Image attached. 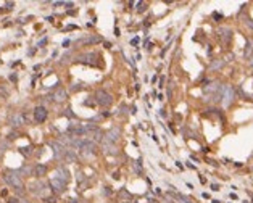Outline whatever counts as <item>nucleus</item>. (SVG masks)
Here are the masks:
<instances>
[{
  "label": "nucleus",
  "instance_id": "nucleus-1",
  "mask_svg": "<svg viewBox=\"0 0 253 203\" xmlns=\"http://www.w3.org/2000/svg\"><path fill=\"white\" fill-rule=\"evenodd\" d=\"M3 179L5 182H8L11 187H13L15 190H18V192H23V181H21V176L18 171H7L3 174Z\"/></svg>",
  "mask_w": 253,
  "mask_h": 203
},
{
  "label": "nucleus",
  "instance_id": "nucleus-2",
  "mask_svg": "<svg viewBox=\"0 0 253 203\" xmlns=\"http://www.w3.org/2000/svg\"><path fill=\"white\" fill-rule=\"evenodd\" d=\"M95 97H97V103L100 106H103V108H107V106H110L111 103H113V98H111L110 94H107L105 90H98L97 94H95Z\"/></svg>",
  "mask_w": 253,
  "mask_h": 203
},
{
  "label": "nucleus",
  "instance_id": "nucleus-3",
  "mask_svg": "<svg viewBox=\"0 0 253 203\" xmlns=\"http://www.w3.org/2000/svg\"><path fill=\"white\" fill-rule=\"evenodd\" d=\"M95 58H97V53H82V55L77 56V63H84V65H89V66H95L97 65V61H95Z\"/></svg>",
  "mask_w": 253,
  "mask_h": 203
},
{
  "label": "nucleus",
  "instance_id": "nucleus-4",
  "mask_svg": "<svg viewBox=\"0 0 253 203\" xmlns=\"http://www.w3.org/2000/svg\"><path fill=\"white\" fill-rule=\"evenodd\" d=\"M77 147H79V150H81L82 155H90V153L95 152V145H94V142H90V140H81V142H77Z\"/></svg>",
  "mask_w": 253,
  "mask_h": 203
},
{
  "label": "nucleus",
  "instance_id": "nucleus-5",
  "mask_svg": "<svg viewBox=\"0 0 253 203\" xmlns=\"http://www.w3.org/2000/svg\"><path fill=\"white\" fill-rule=\"evenodd\" d=\"M49 113H47V108L45 106H36L34 108V119L36 123H44L45 119H47Z\"/></svg>",
  "mask_w": 253,
  "mask_h": 203
},
{
  "label": "nucleus",
  "instance_id": "nucleus-6",
  "mask_svg": "<svg viewBox=\"0 0 253 203\" xmlns=\"http://www.w3.org/2000/svg\"><path fill=\"white\" fill-rule=\"evenodd\" d=\"M50 186H52V189H53V192H55V193H63V192H65V189H66V182L53 177L52 181H50Z\"/></svg>",
  "mask_w": 253,
  "mask_h": 203
},
{
  "label": "nucleus",
  "instance_id": "nucleus-7",
  "mask_svg": "<svg viewBox=\"0 0 253 203\" xmlns=\"http://www.w3.org/2000/svg\"><path fill=\"white\" fill-rule=\"evenodd\" d=\"M221 92L224 94V95H222V98H224V105H229V103L234 100V97H236V92H234L232 87H222Z\"/></svg>",
  "mask_w": 253,
  "mask_h": 203
},
{
  "label": "nucleus",
  "instance_id": "nucleus-8",
  "mask_svg": "<svg viewBox=\"0 0 253 203\" xmlns=\"http://www.w3.org/2000/svg\"><path fill=\"white\" fill-rule=\"evenodd\" d=\"M119 139V129L118 127H114V129H111L110 132L105 134V142H108V144H116Z\"/></svg>",
  "mask_w": 253,
  "mask_h": 203
},
{
  "label": "nucleus",
  "instance_id": "nucleus-9",
  "mask_svg": "<svg viewBox=\"0 0 253 203\" xmlns=\"http://www.w3.org/2000/svg\"><path fill=\"white\" fill-rule=\"evenodd\" d=\"M10 123H11V126H23L24 124V116L21 113H15L10 118Z\"/></svg>",
  "mask_w": 253,
  "mask_h": 203
},
{
  "label": "nucleus",
  "instance_id": "nucleus-10",
  "mask_svg": "<svg viewBox=\"0 0 253 203\" xmlns=\"http://www.w3.org/2000/svg\"><path fill=\"white\" fill-rule=\"evenodd\" d=\"M218 34H219V37H221L224 42H229V40L232 39V31H231L229 28H221L218 31Z\"/></svg>",
  "mask_w": 253,
  "mask_h": 203
},
{
  "label": "nucleus",
  "instance_id": "nucleus-11",
  "mask_svg": "<svg viewBox=\"0 0 253 203\" xmlns=\"http://www.w3.org/2000/svg\"><path fill=\"white\" fill-rule=\"evenodd\" d=\"M56 179H60V181H63V182H68L70 181V172H68V169L66 168H58L56 169V176H55Z\"/></svg>",
  "mask_w": 253,
  "mask_h": 203
},
{
  "label": "nucleus",
  "instance_id": "nucleus-12",
  "mask_svg": "<svg viewBox=\"0 0 253 203\" xmlns=\"http://www.w3.org/2000/svg\"><path fill=\"white\" fill-rule=\"evenodd\" d=\"M47 171H49L47 166L39 163V165H36V168H34V176H37V177H44V176L47 174Z\"/></svg>",
  "mask_w": 253,
  "mask_h": 203
},
{
  "label": "nucleus",
  "instance_id": "nucleus-13",
  "mask_svg": "<svg viewBox=\"0 0 253 203\" xmlns=\"http://www.w3.org/2000/svg\"><path fill=\"white\" fill-rule=\"evenodd\" d=\"M66 97H68V94H66L65 89H58V90L53 94V100H56V101H65Z\"/></svg>",
  "mask_w": 253,
  "mask_h": 203
},
{
  "label": "nucleus",
  "instance_id": "nucleus-14",
  "mask_svg": "<svg viewBox=\"0 0 253 203\" xmlns=\"http://www.w3.org/2000/svg\"><path fill=\"white\" fill-rule=\"evenodd\" d=\"M52 147H53V152H55V156H63L65 155V148H63V145H60L58 142H52Z\"/></svg>",
  "mask_w": 253,
  "mask_h": 203
},
{
  "label": "nucleus",
  "instance_id": "nucleus-15",
  "mask_svg": "<svg viewBox=\"0 0 253 203\" xmlns=\"http://www.w3.org/2000/svg\"><path fill=\"white\" fill-rule=\"evenodd\" d=\"M253 52V42L252 40H247V45H245V52H243V55H245V58H248L250 55H252Z\"/></svg>",
  "mask_w": 253,
  "mask_h": 203
},
{
  "label": "nucleus",
  "instance_id": "nucleus-16",
  "mask_svg": "<svg viewBox=\"0 0 253 203\" xmlns=\"http://www.w3.org/2000/svg\"><path fill=\"white\" fill-rule=\"evenodd\" d=\"M103 148H105V152H107V153H111V155L116 153V147H114V144H108V142H105Z\"/></svg>",
  "mask_w": 253,
  "mask_h": 203
},
{
  "label": "nucleus",
  "instance_id": "nucleus-17",
  "mask_svg": "<svg viewBox=\"0 0 253 203\" xmlns=\"http://www.w3.org/2000/svg\"><path fill=\"white\" fill-rule=\"evenodd\" d=\"M65 158H66L68 161H76V155H74L71 150H66V152H65Z\"/></svg>",
  "mask_w": 253,
  "mask_h": 203
},
{
  "label": "nucleus",
  "instance_id": "nucleus-18",
  "mask_svg": "<svg viewBox=\"0 0 253 203\" xmlns=\"http://www.w3.org/2000/svg\"><path fill=\"white\" fill-rule=\"evenodd\" d=\"M98 42H102V37H90L84 40V44H98Z\"/></svg>",
  "mask_w": 253,
  "mask_h": 203
},
{
  "label": "nucleus",
  "instance_id": "nucleus-19",
  "mask_svg": "<svg viewBox=\"0 0 253 203\" xmlns=\"http://www.w3.org/2000/svg\"><path fill=\"white\" fill-rule=\"evenodd\" d=\"M20 153H23L24 156L31 155V147H21V148H20Z\"/></svg>",
  "mask_w": 253,
  "mask_h": 203
},
{
  "label": "nucleus",
  "instance_id": "nucleus-20",
  "mask_svg": "<svg viewBox=\"0 0 253 203\" xmlns=\"http://www.w3.org/2000/svg\"><path fill=\"white\" fill-rule=\"evenodd\" d=\"M111 193H113V190H111V187H110V186H105V187H103V195L110 197Z\"/></svg>",
  "mask_w": 253,
  "mask_h": 203
},
{
  "label": "nucleus",
  "instance_id": "nucleus-21",
  "mask_svg": "<svg viewBox=\"0 0 253 203\" xmlns=\"http://www.w3.org/2000/svg\"><path fill=\"white\" fill-rule=\"evenodd\" d=\"M213 18H215L216 21H219V19H222V15L218 13V11H215V13H213Z\"/></svg>",
  "mask_w": 253,
  "mask_h": 203
},
{
  "label": "nucleus",
  "instance_id": "nucleus-22",
  "mask_svg": "<svg viewBox=\"0 0 253 203\" xmlns=\"http://www.w3.org/2000/svg\"><path fill=\"white\" fill-rule=\"evenodd\" d=\"M221 66H222V61H218V63L211 65V70H216V68H221Z\"/></svg>",
  "mask_w": 253,
  "mask_h": 203
},
{
  "label": "nucleus",
  "instance_id": "nucleus-23",
  "mask_svg": "<svg viewBox=\"0 0 253 203\" xmlns=\"http://www.w3.org/2000/svg\"><path fill=\"white\" fill-rule=\"evenodd\" d=\"M63 115H65V116H70V118H74V115L71 113V110H70V108L65 110V113H63Z\"/></svg>",
  "mask_w": 253,
  "mask_h": 203
},
{
  "label": "nucleus",
  "instance_id": "nucleus-24",
  "mask_svg": "<svg viewBox=\"0 0 253 203\" xmlns=\"http://www.w3.org/2000/svg\"><path fill=\"white\" fill-rule=\"evenodd\" d=\"M131 44H132V45H137V44H139V37H134L131 40Z\"/></svg>",
  "mask_w": 253,
  "mask_h": 203
},
{
  "label": "nucleus",
  "instance_id": "nucleus-25",
  "mask_svg": "<svg viewBox=\"0 0 253 203\" xmlns=\"http://www.w3.org/2000/svg\"><path fill=\"white\" fill-rule=\"evenodd\" d=\"M45 202L47 203H55V198H53V197H49V198H45Z\"/></svg>",
  "mask_w": 253,
  "mask_h": 203
},
{
  "label": "nucleus",
  "instance_id": "nucleus-26",
  "mask_svg": "<svg viewBox=\"0 0 253 203\" xmlns=\"http://www.w3.org/2000/svg\"><path fill=\"white\" fill-rule=\"evenodd\" d=\"M10 81H13V82H16V81H18V76H16V74H11V76H10Z\"/></svg>",
  "mask_w": 253,
  "mask_h": 203
},
{
  "label": "nucleus",
  "instance_id": "nucleus-27",
  "mask_svg": "<svg viewBox=\"0 0 253 203\" xmlns=\"http://www.w3.org/2000/svg\"><path fill=\"white\" fill-rule=\"evenodd\" d=\"M103 45H105V49H111V42H107V40H105Z\"/></svg>",
  "mask_w": 253,
  "mask_h": 203
},
{
  "label": "nucleus",
  "instance_id": "nucleus-28",
  "mask_svg": "<svg viewBox=\"0 0 253 203\" xmlns=\"http://www.w3.org/2000/svg\"><path fill=\"white\" fill-rule=\"evenodd\" d=\"M47 44V39H42L40 42H39V47H42V45H45Z\"/></svg>",
  "mask_w": 253,
  "mask_h": 203
},
{
  "label": "nucleus",
  "instance_id": "nucleus-29",
  "mask_svg": "<svg viewBox=\"0 0 253 203\" xmlns=\"http://www.w3.org/2000/svg\"><path fill=\"white\" fill-rule=\"evenodd\" d=\"M11 7H13V2H7V10H11Z\"/></svg>",
  "mask_w": 253,
  "mask_h": 203
},
{
  "label": "nucleus",
  "instance_id": "nucleus-30",
  "mask_svg": "<svg viewBox=\"0 0 253 203\" xmlns=\"http://www.w3.org/2000/svg\"><path fill=\"white\" fill-rule=\"evenodd\" d=\"M211 189L215 190V192H218V190H219V186H216V184H213V186H211Z\"/></svg>",
  "mask_w": 253,
  "mask_h": 203
},
{
  "label": "nucleus",
  "instance_id": "nucleus-31",
  "mask_svg": "<svg viewBox=\"0 0 253 203\" xmlns=\"http://www.w3.org/2000/svg\"><path fill=\"white\" fill-rule=\"evenodd\" d=\"M8 203H20V200H16V198H10V200H8Z\"/></svg>",
  "mask_w": 253,
  "mask_h": 203
},
{
  "label": "nucleus",
  "instance_id": "nucleus-32",
  "mask_svg": "<svg viewBox=\"0 0 253 203\" xmlns=\"http://www.w3.org/2000/svg\"><path fill=\"white\" fill-rule=\"evenodd\" d=\"M119 34H121V32H119V29L114 28V35H116V37H119Z\"/></svg>",
  "mask_w": 253,
  "mask_h": 203
},
{
  "label": "nucleus",
  "instance_id": "nucleus-33",
  "mask_svg": "<svg viewBox=\"0 0 253 203\" xmlns=\"http://www.w3.org/2000/svg\"><path fill=\"white\" fill-rule=\"evenodd\" d=\"M68 45H70V40H68V39H66V40H63V47H68Z\"/></svg>",
  "mask_w": 253,
  "mask_h": 203
},
{
  "label": "nucleus",
  "instance_id": "nucleus-34",
  "mask_svg": "<svg viewBox=\"0 0 253 203\" xmlns=\"http://www.w3.org/2000/svg\"><path fill=\"white\" fill-rule=\"evenodd\" d=\"M119 176H121L119 172H114V174H113V179H119Z\"/></svg>",
  "mask_w": 253,
  "mask_h": 203
},
{
  "label": "nucleus",
  "instance_id": "nucleus-35",
  "mask_svg": "<svg viewBox=\"0 0 253 203\" xmlns=\"http://www.w3.org/2000/svg\"><path fill=\"white\" fill-rule=\"evenodd\" d=\"M176 166H177V168H181V169H182V168H184V166H182V165H181V161H176Z\"/></svg>",
  "mask_w": 253,
  "mask_h": 203
},
{
  "label": "nucleus",
  "instance_id": "nucleus-36",
  "mask_svg": "<svg viewBox=\"0 0 253 203\" xmlns=\"http://www.w3.org/2000/svg\"><path fill=\"white\" fill-rule=\"evenodd\" d=\"M28 53H29V55H34V53H36V49H31V50H29Z\"/></svg>",
  "mask_w": 253,
  "mask_h": 203
},
{
  "label": "nucleus",
  "instance_id": "nucleus-37",
  "mask_svg": "<svg viewBox=\"0 0 253 203\" xmlns=\"http://www.w3.org/2000/svg\"><path fill=\"white\" fill-rule=\"evenodd\" d=\"M70 203H77V202H76L74 198H70Z\"/></svg>",
  "mask_w": 253,
  "mask_h": 203
},
{
  "label": "nucleus",
  "instance_id": "nucleus-38",
  "mask_svg": "<svg viewBox=\"0 0 253 203\" xmlns=\"http://www.w3.org/2000/svg\"><path fill=\"white\" fill-rule=\"evenodd\" d=\"M20 203H29V202H28V200H21Z\"/></svg>",
  "mask_w": 253,
  "mask_h": 203
},
{
  "label": "nucleus",
  "instance_id": "nucleus-39",
  "mask_svg": "<svg viewBox=\"0 0 253 203\" xmlns=\"http://www.w3.org/2000/svg\"><path fill=\"white\" fill-rule=\"evenodd\" d=\"M213 203H221V202H219V200H213Z\"/></svg>",
  "mask_w": 253,
  "mask_h": 203
},
{
  "label": "nucleus",
  "instance_id": "nucleus-40",
  "mask_svg": "<svg viewBox=\"0 0 253 203\" xmlns=\"http://www.w3.org/2000/svg\"><path fill=\"white\" fill-rule=\"evenodd\" d=\"M250 65H252V66H253V60H252V61H250Z\"/></svg>",
  "mask_w": 253,
  "mask_h": 203
}]
</instances>
